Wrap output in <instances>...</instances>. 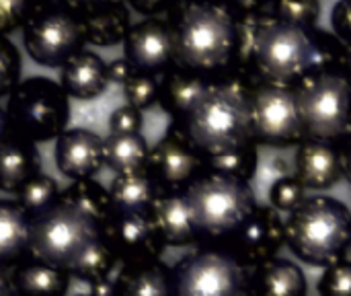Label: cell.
<instances>
[{"label": "cell", "mask_w": 351, "mask_h": 296, "mask_svg": "<svg viewBox=\"0 0 351 296\" xmlns=\"http://www.w3.org/2000/svg\"><path fill=\"white\" fill-rule=\"evenodd\" d=\"M173 27V64L216 80L230 72L237 52V19L218 0H187Z\"/></svg>", "instance_id": "cell-1"}, {"label": "cell", "mask_w": 351, "mask_h": 296, "mask_svg": "<svg viewBox=\"0 0 351 296\" xmlns=\"http://www.w3.org/2000/svg\"><path fill=\"white\" fill-rule=\"evenodd\" d=\"M251 82L222 76L210 82L197 105L175 124L204 155L206 163L253 144L249 91Z\"/></svg>", "instance_id": "cell-2"}, {"label": "cell", "mask_w": 351, "mask_h": 296, "mask_svg": "<svg viewBox=\"0 0 351 296\" xmlns=\"http://www.w3.org/2000/svg\"><path fill=\"white\" fill-rule=\"evenodd\" d=\"M288 249L306 266L329 268L351 247V210L331 196H306L284 220Z\"/></svg>", "instance_id": "cell-3"}, {"label": "cell", "mask_w": 351, "mask_h": 296, "mask_svg": "<svg viewBox=\"0 0 351 296\" xmlns=\"http://www.w3.org/2000/svg\"><path fill=\"white\" fill-rule=\"evenodd\" d=\"M183 194L199 245H224L259 206L249 181L212 169H206Z\"/></svg>", "instance_id": "cell-4"}, {"label": "cell", "mask_w": 351, "mask_h": 296, "mask_svg": "<svg viewBox=\"0 0 351 296\" xmlns=\"http://www.w3.org/2000/svg\"><path fill=\"white\" fill-rule=\"evenodd\" d=\"M251 70L257 80L294 87L300 78L319 70L317 41L308 31L278 19L259 21L251 47Z\"/></svg>", "instance_id": "cell-5"}, {"label": "cell", "mask_w": 351, "mask_h": 296, "mask_svg": "<svg viewBox=\"0 0 351 296\" xmlns=\"http://www.w3.org/2000/svg\"><path fill=\"white\" fill-rule=\"evenodd\" d=\"M304 138L341 142L351 134V80L339 68L313 70L294 84Z\"/></svg>", "instance_id": "cell-6"}, {"label": "cell", "mask_w": 351, "mask_h": 296, "mask_svg": "<svg viewBox=\"0 0 351 296\" xmlns=\"http://www.w3.org/2000/svg\"><path fill=\"white\" fill-rule=\"evenodd\" d=\"M101 237V225L60 198L53 206L31 218L29 258L70 274L78 258Z\"/></svg>", "instance_id": "cell-7"}, {"label": "cell", "mask_w": 351, "mask_h": 296, "mask_svg": "<svg viewBox=\"0 0 351 296\" xmlns=\"http://www.w3.org/2000/svg\"><path fill=\"white\" fill-rule=\"evenodd\" d=\"M4 109L10 132L35 144L56 140L70 124V97L47 76L21 80Z\"/></svg>", "instance_id": "cell-8"}, {"label": "cell", "mask_w": 351, "mask_h": 296, "mask_svg": "<svg viewBox=\"0 0 351 296\" xmlns=\"http://www.w3.org/2000/svg\"><path fill=\"white\" fill-rule=\"evenodd\" d=\"M175 296H249L251 268L224 245H197L173 268Z\"/></svg>", "instance_id": "cell-9"}, {"label": "cell", "mask_w": 351, "mask_h": 296, "mask_svg": "<svg viewBox=\"0 0 351 296\" xmlns=\"http://www.w3.org/2000/svg\"><path fill=\"white\" fill-rule=\"evenodd\" d=\"M23 43L35 64L62 68L84 49L78 14L60 2H49L23 25Z\"/></svg>", "instance_id": "cell-10"}, {"label": "cell", "mask_w": 351, "mask_h": 296, "mask_svg": "<svg viewBox=\"0 0 351 296\" xmlns=\"http://www.w3.org/2000/svg\"><path fill=\"white\" fill-rule=\"evenodd\" d=\"M249 111L255 144L292 146L304 140L294 87L257 80L249 91Z\"/></svg>", "instance_id": "cell-11"}, {"label": "cell", "mask_w": 351, "mask_h": 296, "mask_svg": "<svg viewBox=\"0 0 351 296\" xmlns=\"http://www.w3.org/2000/svg\"><path fill=\"white\" fill-rule=\"evenodd\" d=\"M206 169L208 163L204 155L175 124H171L165 136L154 146H150L146 171L160 194L185 192Z\"/></svg>", "instance_id": "cell-12"}, {"label": "cell", "mask_w": 351, "mask_h": 296, "mask_svg": "<svg viewBox=\"0 0 351 296\" xmlns=\"http://www.w3.org/2000/svg\"><path fill=\"white\" fill-rule=\"evenodd\" d=\"M103 239L119 266H142L158 262L167 249L150 214L113 212L103 227Z\"/></svg>", "instance_id": "cell-13"}, {"label": "cell", "mask_w": 351, "mask_h": 296, "mask_svg": "<svg viewBox=\"0 0 351 296\" xmlns=\"http://www.w3.org/2000/svg\"><path fill=\"white\" fill-rule=\"evenodd\" d=\"M123 58L134 72L162 76L173 64V27L162 16L132 25L123 37Z\"/></svg>", "instance_id": "cell-14"}, {"label": "cell", "mask_w": 351, "mask_h": 296, "mask_svg": "<svg viewBox=\"0 0 351 296\" xmlns=\"http://www.w3.org/2000/svg\"><path fill=\"white\" fill-rule=\"evenodd\" d=\"M284 245V218L269 204H259L251 218L224 243V247L230 249L234 258L251 270L278 258Z\"/></svg>", "instance_id": "cell-15"}, {"label": "cell", "mask_w": 351, "mask_h": 296, "mask_svg": "<svg viewBox=\"0 0 351 296\" xmlns=\"http://www.w3.org/2000/svg\"><path fill=\"white\" fill-rule=\"evenodd\" d=\"M56 167L72 181L95 179L105 167L103 138L88 128H68L56 138Z\"/></svg>", "instance_id": "cell-16"}, {"label": "cell", "mask_w": 351, "mask_h": 296, "mask_svg": "<svg viewBox=\"0 0 351 296\" xmlns=\"http://www.w3.org/2000/svg\"><path fill=\"white\" fill-rule=\"evenodd\" d=\"M292 175L304 190L325 192L335 187L343 179L339 142L315 138H304L302 142H298Z\"/></svg>", "instance_id": "cell-17"}, {"label": "cell", "mask_w": 351, "mask_h": 296, "mask_svg": "<svg viewBox=\"0 0 351 296\" xmlns=\"http://www.w3.org/2000/svg\"><path fill=\"white\" fill-rule=\"evenodd\" d=\"M150 216L167 247L199 245V235L183 192H162L156 198Z\"/></svg>", "instance_id": "cell-18"}, {"label": "cell", "mask_w": 351, "mask_h": 296, "mask_svg": "<svg viewBox=\"0 0 351 296\" xmlns=\"http://www.w3.org/2000/svg\"><path fill=\"white\" fill-rule=\"evenodd\" d=\"M60 87L72 99H97L109 87L107 62L90 49L74 54L60 70Z\"/></svg>", "instance_id": "cell-19"}, {"label": "cell", "mask_w": 351, "mask_h": 296, "mask_svg": "<svg viewBox=\"0 0 351 296\" xmlns=\"http://www.w3.org/2000/svg\"><path fill=\"white\" fill-rule=\"evenodd\" d=\"M78 14L84 43L97 45V47H111L123 41L130 23V6L123 0L74 10Z\"/></svg>", "instance_id": "cell-20"}, {"label": "cell", "mask_w": 351, "mask_h": 296, "mask_svg": "<svg viewBox=\"0 0 351 296\" xmlns=\"http://www.w3.org/2000/svg\"><path fill=\"white\" fill-rule=\"evenodd\" d=\"M41 173V155L35 142L10 134L0 144V192L16 194L27 181Z\"/></svg>", "instance_id": "cell-21"}, {"label": "cell", "mask_w": 351, "mask_h": 296, "mask_svg": "<svg viewBox=\"0 0 351 296\" xmlns=\"http://www.w3.org/2000/svg\"><path fill=\"white\" fill-rule=\"evenodd\" d=\"M249 296H308V280L298 264L274 258L251 270Z\"/></svg>", "instance_id": "cell-22"}, {"label": "cell", "mask_w": 351, "mask_h": 296, "mask_svg": "<svg viewBox=\"0 0 351 296\" xmlns=\"http://www.w3.org/2000/svg\"><path fill=\"white\" fill-rule=\"evenodd\" d=\"M210 82V78L173 66L160 76L158 103L171 115L173 122H181L204 97Z\"/></svg>", "instance_id": "cell-23"}, {"label": "cell", "mask_w": 351, "mask_h": 296, "mask_svg": "<svg viewBox=\"0 0 351 296\" xmlns=\"http://www.w3.org/2000/svg\"><path fill=\"white\" fill-rule=\"evenodd\" d=\"M111 296H175L173 272L160 260L142 266H119Z\"/></svg>", "instance_id": "cell-24"}, {"label": "cell", "mask_w": 351, "mask_h": 296, "mask_svg": "<svg viewBox=\"0 0 351 296\" xmlns=\"http://www.w3.org/2000/svg\"><path fill=\"white\" fill-rule=\"evenodd\" d=\"M72 276L56 266L35 258L23 260L10 272V282L16 296H66Z\"/></svg>", "instance_id": "cell-25"}, {"label": "cell", "mask_w": 351, "mask_h": 296, "mask_svg": "<svg viewBox=\"0 0 351 296\" xmlns=\"http://www.w3.org/2000/svg\"><path fill=\"white\" fill-rule=\"evenodd\" d=\"M31 216L14 202L0 200V268H16L29 258Z\"/></svg>", "instance_id": "cell-26"}, {"label": "cell", "mask_w": 351, "mask_h": 296, "mask_svg": "<svg viewBox=\"0 0 351 296\" xmlns=\"http://www.w3.org/2000/svg\"><path fill=\"white\" fill-rule=\"evenodd\" d=\"M107 192H109L113 210L123 212V214H150L156 198L160 196V190L156 187L148 171L130 173V175H113Z\"/></svg>", "instance_id": "cell-27"}, {"label": "cell", "mask_w": 351, "mask_h": 296, "mask_svg": "<svg viewBox=\"0 0 351 296\" xmlns=\"http://www.w3.org/2000/svg\"><path fill=\"white\" fill-rule=\"evenodd\" d=\"M103 144H105V167H109L113 175H130V173L146 171L150 146L140 132L138 134L109 132V136L103 138Z\"/></svg>", "instance_id": "cell-28"}, {"label": "cell", "mask_w": 351, "mask_h": 296, "mask_svg": "<svg viewBox=\"0 0 351 296\" xmlns=\"http://www.w3.org/2000/svg\"><path fill=\"white\" fill-rule=\"evenodd\" d=\"M62 200L78 208L82 214L93 218L97 225L105 227L109 218L113 216V204L109 198V192L105 185H101L95 179H82V181H72L62 194Z\"/></svg>", "instance_id": "cell-29"}, {"label": "cell", "mask_w": 351, "mask_h": 296, "mask_svg": "<svg viewBox=\"0 0 351 296\" xmlns=\"http://www.w3.org/2000/svg\"><path fill=\"white\" fill-rule=\"evenodd\" d=\"M117 266L119 264H117L115 255L111 253L105 239L101 237L78 258V262L70 270V276L74 280H80V282L90 286V284H97L101 280H109Z\"/></svg>", "instance_id": "cell-30"}, {"label": "cell", "mask_w": 351, "mask_h": 296, "mask_svg": "<svg viewBox=\"0 0 351 296\" xmlns=\"http://www.w3.org/2000/svg\"><path fill=\"white\" fill-rule=\"evenodd\" d=\"M60 194L62 190L58 181L51 175L39 173L14 194V202L33 218L41 214L43 210H47L49 206H53L60 200Z\"/></svg>", "instance_id": "cell-31"}, {"label": "cell", "mask_w": 351, "mask_h": 296, "mask_svg": "<svg viewBox=\"0 0 351 296\" xmlns=\"http://www.w3.org/2000/svg\"><path fill=\"white\" fill-rule=\"evenodd\" d=\"M257 161H259L257 144L253 142V144H249V146H245L241 150H234L230 155L208 161V169L232 175V177L243 179V181H251L255 171H257Z\"/></svg>", "instance_id": "cell-32"}, {"label": "cell", "mask_w": 351, "mask_h": 296, "mask_svg": "<svg viewBox=\"0 0 351 296\" xmlns=\"http://www.w3.org/2000/svg\"><path fill=\"white\" fill-rule=\"evenodd\" d=\"M123 97L125 103L146 111L152 105L158 103V91H160V76H152V74H142V72H134L123 84Z\"/></svg>", "instance_id": "cell-33"}, {"label": "cell", "mask_w": 351, "mask_h": 296, "mask_svg": "<svg viewBox=\"0 0 351 296\" xmlns=\"http://www.w3.org/2000/svg\"><path fill=\"white\" fill-rule=\"evenodd\" d=\"M53 0H0V35H8Z\"/></svg>", "instance_id": "cell-34"}, {"label": "cell", "mask_w": 351, "mask_h": 296, "mask_svg": "<svg viewBox=\"0 0 351 296\" xmlns=\"http://www.w3.org/2000/svg\"><path fill=\"white\" fill-rule=\"evenodd\" d=\"M276 19L308 31L319 19V0H276Z\"/></svg>", "instance_id": "cell-35"}, {"label": "cell", "mask_w": 351, "mask_h": 296, "mask_svg": "<svg viewBox=\"0 0 351 296\" xmlns=\"http://www.w3.org/2000/svg\"><path fill=\"white\" fill-rule=\"evenodd\" d=\"M23 74V58L16 45L0 35V97H8L14 87L21 82Z\"/></svg>", "instance_id": "cell-36"}, {"label": "cell", "mask_w": 351, "mask_h": 296, "mask_svg": "<svg viewBox=\"0 0 351 296\" xmlns=\"http://www.w3.org/2000/svg\"><path fill=\"white\" fill-rule=\"evenodd\" d=\"M304 198L306 190L296 181L294 175H282L269 187V206L278 212H292Z\"/></svg>", "instance_id": "cell-37"}, {"label": "cell", "mask_w": 351, "mask_h": 296, "mask_svg": "<svg viewBox=\"0 0 351 296\" xmlns=\"http://www.w3.org/2000/svg\"><path fill=\"white\" fill-rule=\"evenodd\" d=\"M319 296H351V262L339 260L337 264L325 268L317 282Z\"/></svg>", "instance_id": "cell-38"}, {"label": "cell", "mask_w": 351, "mask_h": 296, "mask_svg": "<svg viewBox=\"0 0 351 296\" xmlns=\"http://www.w3.org/2000/svg\"><path fill=\"white\" fill-rule=\"evenodd\" d=\"M144 126V115L132 105H121L109 115V132L113 134H138Z\"/></svg>", "instance_id": "cell-39"}, {"label": "cell", "mask_w": 351, "mask_h": 296, "mask_svg": "<svg viewBox=\"0 0 351 296\" xmlns=\"http://www.w3.org/2000/svg\"><path fill=\"white\" fill-rule=\"evenodd\" d=\"M333 29L348 45L351 43V0H341L333 8Z\"/></svg>", "instance_id": "cell-40"}, {"label": "cell", "mask_w": 351, "mask_h": 296, "mask_svg": "<svg viewBox=\"0 0 351 296\" xmlns=\"http://www.w3.org/2000/svg\"><path fill=\"white\" fill-rule=\"evenodd\" d=\"M128 6H132V10H136L142 16H160L162 12H167L175 0H125Z\"/></svg>", "instance_id": "cell-41"}, {"label": "cell", "mask_w": 351, "mask_h": 296, "mask_svg": "<svg viewBox=\"0 0 351 296\" xmlns=\"http://www.w3.org/2000/svg\"><path fill=\"white\" fill-rule=\"evenodd\" d=\"M107 74H109V84L113 82V84L121 87L134 74V70H132V66L128 64L125 58H117V60H111L107 64Z\"/></svg>", "instance_id": "cell-42"}, {"label": "cell", "mask_w": 351, "mask_h": 296, "mask_svg": "<svg viewBox=\"0 0 351 296\" xmlns=\"http://www.w3.org/2000/svg\"><path fill=\"white\" fill-rule=\"evenodd\" d=\"M341 148V161H343V179H348L351 185V134L339 142Z\"/></svg>", "instance_id": "cell-43"}, {"label": "cell", "mask_w": 351, "mask_h": 296, "mask_svg": "<svg viewBox=\"0 0 351 296\" xmlns=\"http://www.w3.org/2000/svg\"><path fill=\"white\" fill-rule=\"evenodd\" d=\"M60 4L72 8V10H82V8H93V6H101V4H109V2H117V0H58Z\"/></svg>", "instance_id": "cell-44"}, {"label": "cell", "mask_w": 351, "mask_h": 296, "mask_svg": "<svg viewBox=\"0 0 351 296\" xmlns=\"http://www.w3.org/2000/svg\"><path fill=\"white\" fill-rule=\"evenodd\" d=\"M90 288V296H111V288H113V280L109 278V280H101V282H97V284H90L88 286Z\"/></svg>", "instance_id": "cell-45"}, {"label": "cell", "mask_w": 351, "mask_h": 296, "mask_svg": "<svg viewBox=\"0 0 351 296\" xmlns=\"http://www.w3.org/2000/svg\"><path fill=\"white\" fill-rule=\"evenodd\" d=\"M0 296H16L10 282V272L4 268H0Z\"/></svg>", "instance_id": "cell-46"}, {"label": "cell", "mask_w": 351, "mask_h": 296, "mask_svg": "<svg viewBox=\"0 0 351 296\" xmlns=\"http://www.w3.org/2000/svg\"><path fill=\"white\" fill-rule=\"evenodd\" d=\"M10 124H8V115H6V109L0 105V144L10 136Z\"/></svg>", "instance_id": "cell-47"}, {"label": "cell", "mask_w": 351, "mask_h": 296, "mask_svg": "<svg viewBox=\"0 0 351 296\" xmlns=\"http://www.w3.org/2000/svg\"><path fill=\"white\" fill-rule=\"evenodd\" d=\"M339 70L351 80V43L343 49V58H341V68Z\"/></svg>", "instance_id": "cell-48"}, {"label": "cell", "mask_w": 351, "mask_h": 296, "mask_svg": "<svg viewBox=\"0 0 351 296\" xmlns=\"http://www.w3.org/2000/svg\"><path fill=\"white\" fill-rule=\"evenodd\" d=\"M234 2H241V4H253V2H257V0H234Z\"/></svg>", "instance_id": "cell-49"}, {"label": "cell", "mask_w": 351, "mask_h": 296, "mask_svg": "<svg viewBox=\"0 0 351 296\" xmlns=\"http://www.w3.org/2000/svg\"><path fill=\"white\" fill-rule=\"evenodd\" d=\"M80 296H90V295H80Z\"/></svg>", "instance_id": "cell-50"}]
</instances>
